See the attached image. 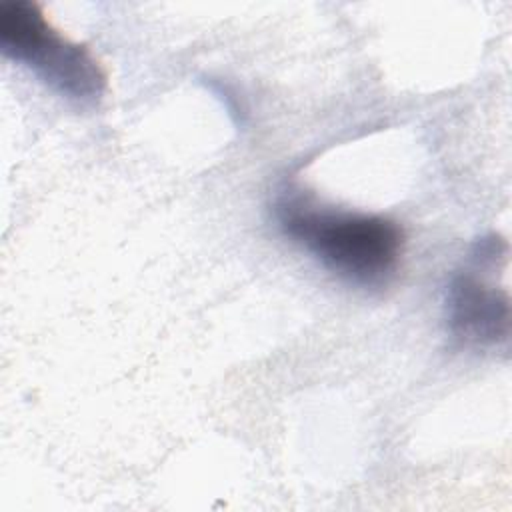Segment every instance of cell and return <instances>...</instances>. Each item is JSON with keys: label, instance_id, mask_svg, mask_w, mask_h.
<instances>
[{"label": "cell", "instance_id": "1", "mask_svg": "<svg viewBox=\"0 0 512 512\" xmlns=\"http://www.w3.org/2000/svg\"><path fill=\"white\" fill-rule=\"evenodd\" d=\"M274 218L286 238L358 288H384L400 266L404 232L388 216L326 208L284 190L274 202Z\"/></svg>", "mask_w": 512, "mask_h": 512}, {"label": "cell", "instance_id": "2", "mask_svg": "<svg viewBox=\"0 0 512 512\" xmlns=\"http://www.w3.org/2000/svg\"><path fill=\"white\" fill-rule=\"evenodd\" d=\"M0 52L78 106H96L106 92V72L98 58L56 30L36 2L0 4Z\"/></svg>", "mask_w": 512, "mask_h": 512}, {"label": "cell", "instance_id": "3", "mask_svg": "<svg viewBox=\"0 0 512 512\" xmlns=\"http://www.w3.org/2000/svg\"><path fill=\"white\" fill-rule=\"evenodd\" d=\"M446 330L462 348H498L510 338L508 292L472 270L456 272L446 290Z\"/></svg>", "mask_w": 512, "mask_h": 512}]
</instances>
